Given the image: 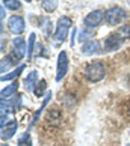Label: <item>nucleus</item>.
I'll use <instances>...</instances> for the list:
<instances>
[{"instance_id": "nucleus-1", "label": "nucleus", "mask_w": 130, "mask_h": 146, "mask_svg": "<svg viewBox=\"0 0 130 146\" xmlns=\"http://www.w3.org/2000/svg\"><path fill=\"white\" fill-rule=\"evenodd\" d=\"M83 74H85V77H86V80H88V82L97 83V82H100V80L105 78L106 68H105V65H103L101 62L95 60V62H91V63L86 65Z\"/></svg>"}, {"instance_id": "nucleus-2", "label": "nucleus", "mask_w": 130, "mask_h": 146, "mask_svg": "<svg viewBox=\"0 0 130 146\" xmlns=\"http://www.w3.org/2000/svg\"><path fill=\"white\" fill-rule=\"evenodd\" d=\"M129 17V14L120 6L111 8L105 12V20L109 26H118L120 23H123L124 20Z\"/></svg>"}, {"instance_id": "nucleus-3", "label": "nucleus", "mask_w": 130, "mask_h": 146, "mask_svg": "<svg viewBox=\"0 0 130 146\" xmlns=\"http://www.w3.org/2000/svg\"><path fill=\"white\" fill-rule=\"evenodd\" d=\"M71 26H73L71 18H68V17H61L59 18L58 24H56V32H55V41L56 42H64L65 39H67Z\"/></svg>"}, {"instance_id": "nucleus-4", "label": "nucleus", "mask_w": 130, "mask_h": 146, "mask_svg": "<svg viewBox=\"0 0 130 146\" xmlns=\"http://www.w3.org/2000/svg\"><path fill=\"white\" fill-rule=\"evenodd\" d=\"M68 72V56L65 51H61L58 56V71H56V82L61 80L67 75Z\"/></svg>"}, {"instance_id": "nucleus-5", "label": "nucleus", "mask_w": 130, "mask_h": 146, "mask_svg": "<svg viewBox=\"0 0 130 146\" xmlns=\"http://www.w3.org/2000/svg\"><path fill=\"white\" fill-rule=\"evenodd\" d=\"M8 27H9V30L12 32V33L21 35L24 32V29H26L23 17H20V15H12V17L9 18V21H8Z\"/></svg>"}, {"instance_id": "nucleus-6", "label": "nucleus", "mask_w": 130, "mask_h": 146, "mask_svg": "<svg viewBox=\"0 0 130 146\" xmlns=\"http://www.w3.org/2000/svg\"><path fill=\"white\" fill-rule=\"evenodd\" d=\"M123 42H124V39H121L117 33L109 35L106 38V41H105V50L106 51H117V50H120Z\"/></svg>"}, {"instance_id": "nucleus-7", "label": "nucleus", "mask_w": 130, "mask_h": 146, "mask_svg": "<svg viewBox=\"0 0 130 146\" xmlns=\"http://www.w3.org/2000/svg\"><path fill=\"white\" fill-rule=\"evenodd\" d=\"M103 12L101 11H92L91 14H88L85 17V26L86 27H97V26H100L101 24V21H103Z\"/></svg>"}, {"instance_id": "nucleus-8", "label": "nucleus", "mask_w": 130, "mask_h": 146, "mask_svg": "<svg viewBox=\"0 0 130 146\" xmlns=\"http://www.w3.org/2000/svg\"><path fill=\"white\" fill-rule=\"evenodd\" d=\"M99 51H100V42L95 41V39H89L82 45V53L86 56L95 54V53H99Z\"/></svg>"}, {"instance_id": "nucleus-9", "label": "nucleus", "mask_w": 130, "mask_h": 146, "mask_svg": "<svg viewBox=\"0 0 130 146\" xmlns=\"http://www.w3.org/2000/svg\"><path fill=\"white\" fill-rule=\"evenodd\" d=\"M17 133V121H9L6 127L2 128V140H9L14 134Z\"/></svg>"}, {"instance_id": "nucleus-10", "label": "nucleus", "mask_w": 130, "mask_h": 146, "mask_svg": "<svg viewBox=\"0 0 130 146\" xmlns=\"http://www.w3.org/2000/svg\"><path fill=\"white\" fill-rule=\"evenodd\" d=\"M36 78H38V72L36 71H32L27 77H26V80H24V88H26V90L27 92H34L35 90V83H36Z\"/></svg>"}, {"instance_id": "nucleus-11", "label": "nucleus", "mask_w": 130, "mask_h": 146, "mask_svg": "<svg viewBox=\"0 0 130 146\" xmlns=\"http://www.w3.org/2000/svg\"><path fill=\"white\" fill-rule=\"evenodd\" d=\"M17 89H18V83H11L9 86H6L5 89H2V100H6V98H9L11 95H14L15 92H17Z\"/></svg>"}, {"instance_id": "nucleus-12", "label": "nucleus", "mask_w": 130, "mask_h": 146, "mask_svg": "<svg viewBox=\"0 0 130 146\" xmlns=\"http://www.w3.org/2000/svg\"><path fill=\"white\" fill-rule=\"evenodd\" d=\"M24 71V65H20V66L17 69H14L12 72H9V74H5L2 75V82H8V80H14V78H17L18 75Z\"/></svg>"}, {"instance_id": "nucleus-13", "label": "nucleus", "mask_w": 130, "mask_h": 146, "mask_svg": "<svg viewBox=\"0 0 130 146\" xmlns=\"http://www.w3.org/2000/svg\"><path fill=\"white\" fill-rule=\"evenodd\" d=\"M50 98H52V94H50V92H48V94L46 95V100H44V102H42V106L40 107V110H38V111L35 113V117H34V121H32V125H30V127H34L35 123L38 122V119H40V116H41V113H42V110L46 109V106H47V102L50 101Z\"/></svg>"}, {"instance_id": "nucleus-14", "label": "nucleus", "mask_w": 130, "mask_h": 146, "mask_svg": "<svg viewBox=\"0 0 130 146\" xmlns=\"http://www.w3.org/2000/svg\"><path fill=\"white\" fill-rule=\"evenodd\" d=\"M41 5L47 12H53L58 8V0H41Z\"/></svg>"}, {"instance_id": "nucleus-15", "label": "nucleus", "mask_w": 130, "mask_h": 146, "mask_svg": "<svg viewBox=\"0 0 130 146\" xmlns=\"http://www.w3.org/2000/svg\"><path fill=\"white\" fill-rule=\"evenodd\" d=\"M46 89H47V82L46 80H40L38 84H36V88H35V90H34V94L36 96H42V94L46 92Z\"/></svg>"}, {"instance_id": "nucleus-16", "label": "nucleus", "mask_w": 130, "mask_h": 146, "mask_svg": "<svg viewBox=\"0 0 130 146\" xmlns=\"http://www.w3.org/2000/svg\"><path fill=\"white\" fill-rule=\"evenodd\" d=\"M3 6H6L11 11H17L21 8V3L18 0H3Z\"/></svg>"}, {"instance_id": "nucleus-17", "label": "nucleus", "mask_w": 130, "mask_h": 146, "mask_svg": "<svg viewBox=\"0 0 130 146\" xmlns=\"http://www.w3.org/2000/svg\"><path fill=\"white\" fill-rule=\"evenodd\" d=\"M117 35L121 38V39H129L130 38V26H123V27H120L117 30Z\"/></svg>"}, {"instance_id": "nucleus-18", "label": "nucleus", "mask_w": 130, "mask_h": 146, "mask_svg": "<svg viewBox=\"0 0 130 146\" xmlns=\"http://www.w3.org/2000/svg\"><path fill=\"white\" fill-rule=\"evenodd\" d=\"M17 146H32V140H30V136H29L27 133L21 134V137L18 139Z\"/></svg>"}, {"instance_id": "nucleus-19", "label": "nucleus", "mask_w": 130, "mask_h": 146, "mask_svg": "<svg viewBox=\"0 0 130 146\" xmlns=\"http://www.w3.org/2000/svg\"><path fill=\"white\" fill-rule=\"evenodd\" d=\"M35 38L36 35L35 33H30V39H29V47H27V57L30 59L34 56V45H35Z\"/></svg>"}, {"instance_id": "nucleus-20", "label": "nucleus", "mask_w": 130, "mask_h": 146, "mask_svg": "<svg viewBox=\"0 0 130 146\" xmlns=\"http://www.w3.org/2000/svg\"><path fill=\"white\" fill-rule=\"evenodd\" d=\"M88 38H91V30H89V27H86L85 30H82V32H79V41L80 42H86V39H88ZM89 41V39H88Z\"/></svg>"}, {"instance_id": "nucleus-21", "label": "nucleus", "mask_w": 130, "mask_h": 146, "mask_svg": "<svg viewBox=\"0 0 130 146\" xmlns=\"http://www.w3.org/2000/svg\"><path fill=\"white\" fill-rule=\"evenodd\" d=\"M12 63H14V62L11 60V57H9V56H8L6 59H3V60H2V74H5V71H8L9 66H11Z\"/></svg>"}, {"instance_id": "nucleus-22", "label": "nucleus", "mask_w": 130, "mask_h": 146, "mask_svg": "<svg viewBox=\"0 0 130 146\" xmlns=\"http://www.w3.org/2000/svg\"><path fill=\"white\" fill-rule=\"evenodd\" d=\"M6 121H8L6 113H2V116H0V127H2V128L8 125V122H6Z\"/></svg>"}, {"instance_id": "nucleus-23", "label": "nucleus", "mask_w": 130, "mask_h": 146, "mask_svg": "<svg viewBox=\"0 0 130 146\" xmlns=\"http://www.w3.org/2000/svg\"><path fill=\"white\" fill-rule=\"evenodd\" d=\"M0 12H2V14H0V17H2V20L5 18V6H2V11H0Z\"/></svg>"}, {"instance_id": "nucleus-24", "label": "nucleus", "mask_w": 130, "mask_h": 146, "mask_svg": "<svg viewBox=\"0 0 130 146\" xmlns=\"http://www.w3.org/2000/svg\"><path fill=\"white\" fill-rule=\"evenodd\" d=\"M2 146H8V145H2Z\"/></svg>"}, {"instance_id": "nucleus-25", "label": "nucleus", "mask_w": 130, "mask_h": 146, "mask_svg": "<svg viewBox=\"0 0 130 146\" xmlns=\"http://www.w3.org/2000/svg\"><path fill=\"white\" fill-rule=\"evenodd\" d=\"M26 2H30V0H26Z\"/></svg>"}]
</instances>
